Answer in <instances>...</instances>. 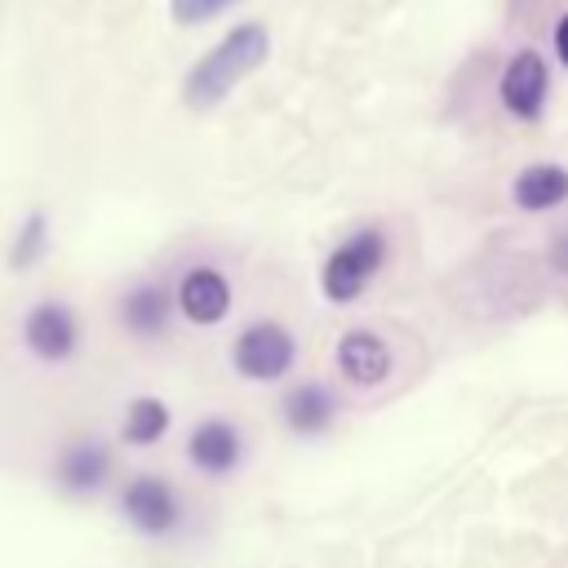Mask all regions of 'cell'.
<instances>
[{
	"label": "cell",
	"instance_id": "1",
	"mask_svg": "<svg viewBox=\"0 0 568 568\" xmlns=\"http://www.w3.org/2000/svg\"><path fill=\"white\" fill-rule=\"evenodd\" d=\"M271 53V36L262 22H240L231 27L182 80V102L195 106V111H209L217 106L244 75H253Z\"/></svg>",
	"mask_w": 568,
	"mask_h": 568
},
{
	"label": "cell",
	"instance_id": "6",
	"mask_svg": "<svg viewBox=\"0 0 568 568\" xmlns=\"http://www.w3.org/2000/svg\"><path fill=\"white\" fill-rule=\"evenodd\" d=\"M497 93H501V106L515 115V120H541L546 111V93H550V80H546V58L537 49H519L501 80H497Z\"/></svg>",
	"mask_w": 568,
	"mask_h": 568
},
{
	"label": "cell",
	"instance_id": "12",
	"mask_svg": "<svg viewBox=\"0 0 568 568\" xmlns=\"http://www.w3.org/2000/svg\"><path fill=\"white\" fill-rule=\"evenodd\" d=\"M510 195H515V204L524 213L559 209L568 200V169H559V164H528V169H519Z\"/></svg>",
	"mask_w": 568,
	"mask_h": 568
},
{
	"label": "cell",
	"instance_id": "10",
	"mask_svg": "<svg viewBox=\"0 0 568 568\" xmlns=\"http://www.w3.org/2000/svg\"><path fill=\"white\" fill-rule=\"evenodd\" d=\"M178 306L191 324H217L231 311V284L213 266H191L178 284Z\"/></svg>",
	"mask_w": 568,
	"mask_h": 568
},
{
	"label": "cell",
	"instance_id": "16",
	"mask_svg": "<svg viewBox=\"0 0 568 568\" xmlns=\"http://www.w3.org/2000/svg\"><path fill=\"white\" fill-rule=\"evenodd\" d=\"M231 4H240V0H169V18H173L178 27H200V22L217 18V13L231 9Z\"/></svg>",
	"mask_w": 568,
	"mask_h": 568
},
{
	"label": "cell",
	"instance_id": "4",
	"mask_svg": "<svg viewBox=\"0 0 568 568\" xmlns=\"http://www.w3.org/2000/svg\"><path fill=\"white\" fill-rule=\"evenodd\" d=\"M120 510L146 537H164L182 524V501H178L173 484L160 479V475H133L120 493Z\"/></svg>",
	"mask_w": 568,
	"mask_h": 568
},
{
	"label": "cell",
	"instance_id": "18",
	"mask_svg": "<svg viewBox=\"0 0 568 568\" xmlns=\"http://www.w3.org/2000/svg\"><path fill=\"white\" fill-rule=\"evenodd\" d=\"M550 262H555L559 271H568V231H559V240L550 244Z\"/></svg>",
	"mask_w": 568,
	"mask_h": 568
},
{
	"label": "cell",
	"instance_id": "14",
	"mask_svg": "<svg viewBox=\"0 0 568 568\" xmlns=\"http://www.w3.org/2000/svg\"><path fill=\"white\" fill-rule=\"evenodd\" d=\"M164 430H169V408H164V399L138 395V399L129 404V413H124V444L146 448V444H155Z\"/></svg>",
	"mask_w": 568,
	"mask_h": 568
},
{
	"label": "cell",
	"instance_id": "7",
	"mask_svg": "<svg viewBox=\"0 0 568 568\" xmlns=\"http://www.w3.org/2000/svg\"><path fill=\"white\" fill-rule=\"evenodd\" d=\"M390 364H395V355H390V346L377 333H368V328L342 333V342H337V373L351 386H382L390 377Z\"/></svg>",
	"mask_w": 568,
	"mask_h": 568
},
{
	"label": "cell",
	"instance_id": "3",
	"mask_svg": "<svg viewBox=\"0 0 568 568\" xmlns=\"http://www.w3.org/2000/svg\"><path fill=\"white\" fill-rule=\"evenodd\" d=\"M293 355H297L293 333L284 324H275V320H253L235 337V351H231L240 377H248V382H275V377H284L293 368Z\"/></svg>",
	"mask_w": 568,
	"mask_h": 568
},
{
	"label": "cell",
	"instance_id": "11",
	"mask_svg": "<svg viewBox=\"0 0 568 568\" xmlns=\"http://www.w3.org/2000/svg\"><path fill=\"white\" fill-rule=\"evenodd\" d=\"M337 417V399L320 382H302L284 395V422L293 435H324Z\"/></svg>",
	"mask_w": 568,
	"mask_h": 568
},
{
	"label": "cell",
	"instance_id": "2",
	"mask_svg": "<svg viewBox=\"0 0 568 568\" xmlns=\"http://www.w3.org/2000/svg\"><path fill=\"white\" fill-rule=\"evenodd\" d=\"M382 257H386V235H382L377 226H364V231H355L351 240H342V244L328 253L324 271H320L324 297L337 302V306H342V302H355V297L364 293V284L377 275Z\"/></svg>",
	"mask_w": 568,
	"mask_h": 568
},
{
	"label": "cell",
	"instance_id": "17",
	"mask_svg": "<svg viewBox=\"0 0 568 568\" xmlns=\"http://www.w3.org/2000/svg\"><path fill=\"white\" fill-rule=\"evenodd\" d=\"M550 44H555V58L568 67V13L555 22V31H550Z\"/></svg>",
	"mask_w": 568,
	"mask_h": 568
},
{
	"label": "cell",
	"instance_id": "8",
	"mask_svg": "<svg viewBox=\"0 0 568 568\" xmlns=\"http://www.w3.org/2000/svg\"><path fill=\"white\" fill-rule=\"evenodd\" d=\"M53 475H58V488L62 493H75V497L98 493L111 479V448L102 439H71L58 453Z\"/></svg>",
	"mask_w": 568,
	"mask_h": 568
},
{
	"label": "cell",
	"instance_id": "9",
	"mask_svg": "<svg viewBox=\"0 0 568 568\" xmlns=\"http://www.w3.org/2000/svg\"><path fill=\"white\" fill-rule=\"evenodd\" d=\"M186 457H191V466L204 470V475H231V470L240 466V457H244V439H240V430H235L231 422L209 417V422H200V426L191 430Z\"/></svg>",
	"mask_w": 568,
	"mask_h": 568
},
{
	"label": "cell",
	"instance_id": "5",
	"mask_svg": "<svg viewBox=\"0 0 568 568\" xmlns=\"http://www.w3.org/2000/svg\"><path fill=\"white\" fill-rule=\"evenodd\" d=\"M22 342H27V351L36 359L62 364L80 346V324H75V315H71L67 302H36L27 311V320H22Z\"/></svg>",
	"mask_w": 568,
	"mask_h": 568
},
{
	"label": "cell",
	"instance_id": "13",
	"mask_svg": "<svg viewBox=\"0 0 568 568\" xmlns=\"http://www.w3.org/2000/svg\"><path fill=\"white\" fill-rule=\"evenodd\" d=\"M169 315H173V297L164 293V284H138L120 302V320L133 337H160L169 328Z\"/></svg>",
	"mask_w": 568,
	"mask_h": 568
},
{
	"label": "cell",
	"instance_id": "15",
	"mask_svg": "<svg viewBox=\"0 0 568 568\" xmlns=\"http://www.w3.org/2000/svg\"><path fill=\"white\" fill-rule=\"evenodd\" d=\"M49 253V217L40 209H31L22 222H18V235L9 244V271H31L40 257Z\"/></svg>",
	"mask_w": 568,
	"mask_h": 568
}]
</instances>
